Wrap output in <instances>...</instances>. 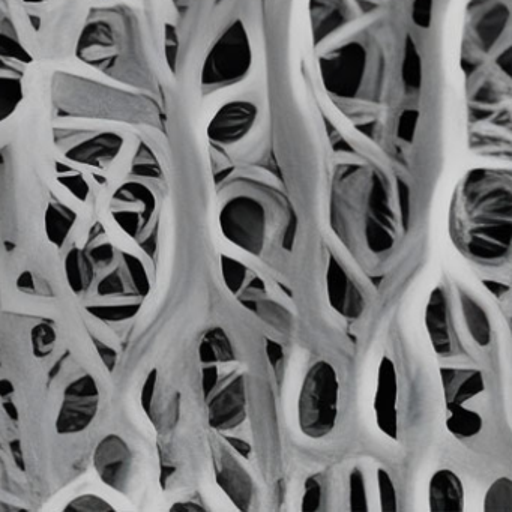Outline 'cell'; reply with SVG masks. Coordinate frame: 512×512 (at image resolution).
Instances as JSON below:
<instances>
[{
    "label": "cell",
    "instance_id": "cell-30",
    "mask_svg": "<svg viewBox=\"0 0 512 512\" xmlns=\"http://www.w3.org/2000/svg\"><path fill=\"white\" fill-rule=\"evenodd\" d=\"M28 2H44V0H28Z\"/></svg>",
    "mask_w": 512,
    "mask_h": 512
},
{
    "label": "cell",
    "instance_id": "cell-12",
    "mask_svg": "<svg viewBox=\"0 0 512 512\" xmlns=\"http://www.w3.org/2000/svg\"><path fill=\"white\" fill-rule=\"evenodd\" d=\"M65 274L71 290L77 295L86 292L94 281L95 268L91 257L83 250H71L65 259Z\"/></svg>",
    "mask_w": 512,
    "mask_h": 512
},
{
    "label": "cell",
    "instance_id": "cell-4",
    "mask_svg": "<svg viewBox=\"0 0 512 512\" xmlns=\"http://www.w3.org/2000/svg\"><path fill=\"white\" fill-rule=\"evenodd\" d=\"M100 407V388L91 374H83L65 388L56 431L62 436L88 430Z\"/></svg>",
    "mask_w": 512,
    "mask_h": 512
},
{
    "label": "cell",
    "instance_id": "cell-13",
    "mask_svg": "<svg viewBox=\"0 0 512 512\" xmlns=\"http://www.w3.org/2000/svg\"><path fill=\"white\" fill-rule=\"evenodd\" d=\"M200 361L203 364L215 362H233L236 359L232 341L221 328H214L206 332L199 349Z\"/></svg>",
    "mask_w": 512,
    "mask_h": 512
},
{
    "label": "cell",
    "instance_id": "cell-27",
    "mask_svg": "<svg viewBox=\"0 0 512 512\" xmlns=\"http://www.w3.org/2000/svg\"><path fill=\"white\" fill-rule=\"evenodd\" d=\"M170 511H205V508L193 502H178L170 508Z\"/></svg>",
    "mask_w": 512,
    "mask_h": 512
},
{
    "label": "cell",
    "instance_id": "cell-2",
    "mask_svg": "<svg viewBox=\"0 0 512 512\" xmlns=\"http://www.w3.org/2000/svg\"><path fill=\"white\" fill-rule=\"evenodd\" d=\"M340 412V379L329 362L317 361L308 368L298 398V424L311 439L334 431Z\"/></svg>",
    "mask_w": 512,
    "mask_h": 512
},
{
    "label": "cell",
    "instance_id": "cell-20",
    "mask_svg": "<svg viewBox=\"0 0 512 512\" xmlns=\"http://www.w3.org/2000/svg\"><path fill=\"white\" fill-rule=\"evenodd\" d=\"M125 266H127L128 277H130L137 295L142 296V298L148 295L151 286H149L148 274H146L140 260L134 259L133 256H127L125 257Z\"/></svg>",
    "mask_w": 512,
    "mask_h": 512
},
{
    "label": "cell",
    "instance_id": "cell-5",
    "mask_svg": "<svg viewBox=\"0 0 512 512\" xmlns=\"http://www.w3.org/2000/svg\"><path fill=\"white\" fill-rule=\"evenodd\" d=\"M221 229L233 244L248 253L259 254L265 242V212L254 200L241 197L221 211Z\"/></svg>",
    "mask_w": 512,
    "mask_h": 512
},
{
    "label": "cell",
    "instance_id": "cell-15",
    "mask_svg": "<svg viewBox=\"0 0 512 512\" xmlns=\"http://www.w3.org/2000/svg\"><path fill=\"white\" fill-rule=\"evenodd\" d=\"M446 410H448L446 425L455 436L467 439L481 431L482 418L476 410L467 409V407H452Z\"/></svg>",
    "mask_w": 512,
    "mask_h": 512
},
{
    "label": "cell",
    "instance_id": "cell-8",
    "mask_svg": "<svg viewBox=\"0 0 512 512\" xmlns=\"http://www.w3.org/2000/svg\"><path fill=\"white\" fill-rule=\"evenodd\" d=\"M208 400L209 424L215 430H230L245 419L244 374L232 371L226 385L221 386Z\"/></svg>",
    "mask_w": 512,
    "mask_h": 512
},
{
    "label": "cell",
    "instance_id": "cell-24",
    "mask_svg": "<svg viewBox=\"0 0 512 512\" xmlns=\"http://www.w3.org/2000/svg\"><path fill=\"white\" fill-rule=\"evenodd\" d=\"M413 17L419 26H424L430 17V0H418L413 8Z\"/></svg>",
    "mask_w": 512,
    "mask_h": 512
},
{
    "label": "cell",
    "instance_id": "cell-16",
    "mask_svg": "<svg viewBox=\"0 0 512 512\" xmlns=\"http://www.w3.org/2000/svg\"><path fill=\"white\" fill-rule=\"evenodd\" d=\"M484 509L487 512L512 511V481L508 476L496 479L488 487L484 497Z\"/></svg>",
    "mask_w": 512,
    "mask_h": 512
},
{
    "label": "cell",
    "instance_id": "cell-10",
    "mask_svg": "<svg viewBox=\"0 0 512 512\" xmlns=\"http://www.w3.org/2000/svg\"><path fill=\"white\" fill-rule=\"evenodd\" d=\"M443 389H445L446 409L466 407L473 397L484 392V379L476 370H442ZM470 409V407H467Z\"/></svg>",
    "mask_w": 512,
    "mask_h": 512
},
{
    "label": "cell",
    "instance_id": "cell-9",
    "mask_svg": "<svg viewBox=\"0 0 512 512\" xmlns=\"http://www.w3.org/2000/svg\"><path fill=\"white\" fill-rule=\"evenodd\" d=\"M428 508L433 512L463 511L464 487L457 473L449 469H440L431 476Z\"/></svg>",
    "mask_w": 512,
    "mask_h": 512
},
{
    "label": "cell",
    "instance_id": "cell-1",
    "mask_svg": "<svg viewBox=\"0 0 512 512\" xmlns=\"http://www.w3.org/2000/svg\"><path fill=\"white\" fill-rule=\"evenodd\" d=\"M449 227L455 247L470 262L485 268L506 265L511 256V173L470 170L455 190Z\"/></svg>",
    "mask_w": 512,
    "mask_h": 512
},
{
    "label": "cell",
    "instance_id": "cell-23",
    "mask_svg": "<svg viewBox=\"0 0 512 512\" xmlns=\"http://www.w3.org/2000/svg\"><path fill=\"white\" fill-rule=\"evenodd\" d=\"M155 383H157V371L154 370L149 374L148 379H146L145 386H143L142 391V406L146 412L151 410L152 398H154L155 394Z\"/></svg>",
    "mask_w": 512,
    "mask_h": 512
},
{
    "label": "cell",
    "instance_id": "cell-11",
    "mask_svg": "<svg viewBox=\"0 0 512 512\" xmlns=\"http://www.w3.org/2000/svg\"><path fill=\"white\" fill-rule=\"evenodd\" d=\"M25 97L23 76L16 68L0 65V122L7 121Z\"/></svg>",
    "mask_w": 512,
    "mask_h": 512
},
{
    "label": "cell",
    "instance_id": "cell-14",
    "mask_svg": "<svg viewBox=\"0 0 512 512\" xmlns=\"http://www.w3.org/2000/svg\"><path fill=\"white\" fill-rule=\"evenodd\" d=\"M76 220V212L68 206L56 205V203L50 205L46 214V230L50 241L56 245L64 244Z\"/></svg>",
    "mask_w": 512,
    "mask_h": 512
},
{
    "label": "cell",
    "instance_id": "cell-3",
    "mask_svg": "<svg viewBox=\"0 0 512 512\" xmlns=\"http://www.w3.org/2000/svg\"><path fill=\"white\" fill-rule=\"evenodd\" d=\"M253 65V43L241 20L230 23L215 40L203 65V86L223 89L241 82Z\"/></svg>",
    "mask_w": 512,
    "mask_h": 512
},
{
    "label": "cell",
    "instance_id": "cell-19",
    "mask_svg": "<svg viewBox=\"0 0 512 512\" xmlns=\"http://www.w3.org/2000/svg\"><path fill=\"white\" fill-rule=\"evenodd\" d=\"M64 511L67 512H109L115 511L112 505L103 497L97 496V494H82V496L76 497L71 500Z\"/></svg>",
    "mask_w": 512,
    "mask_h": 512
},
{
    "label": "cell",
    "instance_id": "cell-17",
    "mask_svg": "<svg viewBox=\"0 0 512 512\" xmlns=\"http://www.w3.org/2000/svg\"><path fill=\"white\" fill-rule=\"evenodd\" d=\"M139 308L140 304H106L89 307V311L98 319L106 320V322H124V320L136 316Z\"/></svg>",
    "mask_w": 512,
    "mask_h": 512
},
{
    "label": "cell",
    "instance_id": "cell-18",
    "mask_svg": "<svg viewBox=\"0 0 512 512\" xmlns=\"http://www.w3.org/2000/svg\"><path fill=\"white\" fill-rule=\"evenodd\" d=\"M32 349L37 358H46L53 352L56 343V332L47 323H40L32 329Z\"/></svg>",
    "mask_w": 512,
    "mask_h": 512
},
{
    "label": "cell",
    "instance_id": "cell-28",
    "mask_svg": "<svg viewBox=\"0 0 512 512\" xmlns=\"http://www.w3.org/2000/svg\"><path fill=\"white\" fill-rule=\"evenodd\" d=\"M19 287L22 290H26V292H34L35 283L34 277H32L31 272H25V274L20 277Z\"/></svg>",
    "mask_w": 512,
    "mask_h": 512
},
{
    "label": "cell",
    "instance_id": "cell-22",
    "mask_svg": "<svg viewBox=\"0 0 512 512\" xmlns=\"http://www.w3.org/2000/svg\"><path fill=\"white\" fill-rule=\"evenodd\" d=\"M98 293L101 296H118L124 293V281H122L121 275L118 272L115 274L107 275L100 286H98Z\"/></svg>",
    "mask_w": 512,
    "mask_h": 512
},
{
    "label": "cell",
    "instance_id": "cell-26",
    "mask_svg": "<svg viewBox=\"0 0 512 512\" xmlns=\"http://www.w3.org/2000/svg\"><path fill=\"white\" fill-rule=\"evenodd\" d=\"M95 344H97V350L100 352L104 364L107 365L109 370H113V367H115L116 364V359H118V353H116L112 347L107 346V344L100 343V341H97Z\"/></svg>",
    "mask_w": 512,
    "mask_h": 512
},
{
    "label": "cell",
    "instance_id": "cell-6",
    "mask_svg": "<svg viewBox=\"0 0 512 512\" xmlns=\"http://www.w3.org/2000/svg\"><path fill=\"white\" fill-rule=\"evenodd\" d=\"M134 455L124 437L107 434L94 451V467L103 484L127 493L133 475Z\"/></svg>",
    "mask_w": 512,
    "mask_h": 512
},
{
    "label": "cell",
    "instance_id": "cell-25",
    "mask_svg": "<svg viewBox=\"0 0 512 512\" xmlns=\"http://www.w3.org/2000/svg\"><path fill=\"white\" fill-rule=\"evenodd\" d=\"M112 257V248L109 245H101V247L94 248L91 260L94 265L106 266L107 263L112 262Z\"/></svg>",
    "mask_w": 512,
    "mask_h": 512
},
{
    "label": "cell",
    "instance_id": "cell-21",
    "mask_svg": "<svg viewBox=\"0 0 512 512\" xmlns=\"http://www.w3.org/2000/svg\"><path fill=\"white\" fill-rule=\"evenodd\" d=\"M322 499V485L316 476L305 482L304 497H302V511H317Z\"/></svg>",
    "mask_w": 512,
    "mask_h": 512
},
{
    "label": "cell",
    "instance_id": "cell-29",
    "mask_svg": "<svg viewBox=\"0 0 512 512\" xmlns=\"http://www.w3.org/2000/svg\"><path fill=\"white\" fill-rule=\"evenodd\" d=\"M14 394V386L10 380H0V397H10Z\"/></svg>",
    "mask_w": 512,
    "mask_h": 512
},
{
    "label": "cell",
    "instance_id": "cell-7",
    "mask_svg": "<svg viewBox=\"0 0 512 512\" xmlns=\"http://www.w3.org/2000/svg\"><path fill=\"white\" fill-rule=\"evenodd\" d=\"M259 118V110L251 101H230L224 104L209 124L208 134L218 145H235L250 134Z\"/></svg>",
    "mask_w": 512,
    "mask_h": 512
}]
</instances>
